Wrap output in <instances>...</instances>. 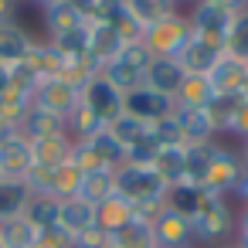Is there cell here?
Returning a JSON list of instances; mask_svg holds the SVG:
<instances>
[{
	"instance_id": "obj_1",
	"label": "cell",
	"mask_w": 248,
	"mask_h": 248,
	"mask_svg": "<svg viewBox=\"0 0 248 248\" xmlns=\"http://www.w3.org/2000/svg\"><path fill=\"white\" fill-rule=\"evenodd\" d=\"M116 194L123 201H129L136 217H143V221H153L167 207V184L156 177L153 167L123 163L116 170Z\"/></svg>"
},
{
	"instance_id": "obj_2",
	"label": "cell",
	"mask_w": 248,
	"mask_h": 248,
	"mask_svg": "<svg viewBox=\"0 0 248 248\" xmlns=\"http://www.w3.org/2000/svg\"><path fill=\"white\" fill-rule=\"evenodd\" d=\"M190 228H194V245H228L234 241V231H238V207L231 204V197H217V194H207L204 207L190 217Z\"/></svg>"
},
{
	"instance_id": "obj_3",
	"label": "cell",
	"mask_w": 248,
	"mask_h": 248,
	"mask_svg": "<svg viewBox=\"0 0 248 248\" xmlns=\"http://www.w3.org/2000/svg\"><path fill=\"white\" fill-rule=\"evenodd\" d=\"M190 38H194L190 21H187L184 11H177V14H170V17H163L160 24H150V28L143 31V48H146L153 58H177Z\"/></svg>"
},
{
	"instance_id": "obj_4",
	"label": "cell",
	"mask_w": 248,
	"mask_h": 248,
	"mask_svg": "<svg viewBox=\"0 0 248 248\" xmlns=\"http://www.w3.org/2000/svg\"><path fill=\"white\" fill-rule=\"evenodd\" d=\"M245 177V160L234 146H224L221 140L214 143V156H211V170H207V180H204V190L207 194H217V197H231V190L238 187V180Z\"/></svg>"
},
{
	"instance_id": "obj_5",
	"label": "cell",
	"mask_w": 248,
	"mask_h": 248,
	"mask_svg": "<svg viewBox=\"0 0 248 248\" xmlns=\"http://www.w3.org/2000/svg\"><path fill=\"white\" fill-rule=\"evenodd\" d=\"M187 21H190V31L197 38H207L221 48H228V38H231V28H234V14L207 4V0H197L194 7H187Z\"/></svg>"
},
{
	"instance_id": "obj_6",
	"label": "cell",
	"mask_w": 248,
	"mask_h": 248,
	"mask_svg": "<svg viewBox=\"0 0 248 248\" xmlns=\"http://www.w3.org/2000/svg\"><path fill=\"white\" fill-rule=\"evenodd\" d=\"M82 102V85L58 75V78H41L34 85V106L48 109V112H58V116H72V109Z\"/></svg>"
},
{
	"instance_id": "obj_7",
	"label": "cell",
	"mask_w": 248,
	"mask_h": 248,
	"mask_svg": "<svg viewBox=\"0 0 248 248\" xmlns=\"http://www.w3.org/2000/svg\"><path fill=\"white\" fill-rule=\"evenodd\" d=\"M82 106H89V109L102 119V126H109V123H116V119L126 112V95L116 92L102 75H95V78H89V82L82 85Z\"/></svg>"
},
{
	"instance_id": "obj_8",
	"label": "cell",
	"mask_w": 248,
	"mask_h": 248,
	"mask_svg": "<svg viewBox=\"0 0 248 248\" xmlns=\"http://www.w3.org/2000/svg\"><path fill=\"white\" fill-rule=\"evenodd\" d=\"M31 170H34V150L21 129L11 133L7 140H0V173L11 180H24Z\"/></svg>"
},
{
	"instance_id": "obj_9",
	"label": "cell",
	"mask_w": 248,
	"mask_h": 248,
	"mask_svg": "<svg viewBox=\"0 0 248 248\" xmlns=\"http://www.w3.org/2000/svg\"><path fill=\"white\" fill-rule=\"evenodd\" d=\"M153 241L156 248H194V228H190V217L184 214H173L170 207H163L153 221Z\"/></svg>"
},
{
	"instance_id": "obj_10",
	"label": "cell",
	"mask_w": 248,
	"mask_h": 248,
	"mask_svg": "<svg viewBox=\"0 0 248 248\" xmlns=\"http://www.w3.org/2000/svg\"><path fill=\"white\" fill-rule=\"evenodd\" d=\"M34 34L17 24V21H0V65H7V68H17L28 62L31 48H34Z\"/></svg>"
},
{
	"instance_id": "obj_11",
	"label": "cell",
	"mask_w": 248,
	"mask_h": 248,
	"mask_svg": "<svg viewBox=\"0 0 248 248\" xmlns=\"http://www.w3.org/2000/svg\"><path fill=\"white\" fill-rule=\"evenodd\" d=\"M221 55H224V48H221V45H214V41H207V38H197V34H194L173 62L184 68V75H211V68L221 62Z\"/></svg>"
},
{
	"instance_id": "obj_12",
	"label": "cell",
	"mask_w": 248,
	"mask_h": 248,
	"mask_svg": "<svg viewBox=\"0 0 248 248\" xmlns=\"http://www.w3.org/2000/svg\"><path fill=\"white\" fill-rule=\"evenodd\" d=\"M170 112H173V99H170V95H160V92H153V89H146V85L126 95V116L146 123V126L167 119Z\"/></svg>"
},
{
	"instance_id": "obj_13",
	"label": "cell",
	"mask_w": 248,
	"mask_h": 248,
	"mask_svg": "<svg viewBox=\"0 0 248 248\" xmlns=\"http://www.w3.org/2000/svg\"><path fill=\"white\" fill-rule=\"evenodd\" d=\"M211 85L217 95H241L245 92V82H248V58H238L231 51L221 55V62L211 68Z\"/></svg>"
},
{
	"instance_id": "obj_14",
	"label": "cell",
	"mask_w": 248,
	"mask_h": 248,
	"mask_svg": "<svg viewBox=\"0 0 248 248\" xmlns=\"http://www.w3.org/2000/svg\"><path fill=\"white\" fill-rule=\"evenodd\" d=\"M173 119L180 126V143L184 146H201V143H214L217 133L207 119V109H184V106H173Z\"/></svg>"
},
{
	"instance_id": "obj_15",
	"label": "cell",
	"mask_w": 248,
	"mask_h": 248,
	"mask_svg": "<svg viewBox=\"0 0 248 248\" xmlns=\"http://www.w3.org/2000/svg\"><path fill=\"white\" fill-rule=\"evenodd\" d=\"M21 133L34 143V140H58V136H68V119L58 116V112H48L41 106H31V112L24 116L21 123Z\"/></svg>"
},
{
	"instance_id": "obj_16",
	"label": "cell",
	"mask_w": 248,
	"mask_h": 248,
	"mask_svg": "<svg viewBox=\"0 0 248 248\" xmlns=\"http://www.w3.org/2000/svg\"><path fill=\"white\" fill-rule=\"evenodd\" d=\"M119 51H123V38H119L109 24L89 21V58L99 65V72H102L109 62H116Z\"/></svg>"
},
{
	"instance_id": "obj_17",
	"label": "cell",
	"mask_w": 248,
	"mask_h": 248,
	"mask_svg": "<svg viewBox=\"0 0 248 248\" xmlns=\"http://www.w3.org/2000/svg\"><path fill=\"white\" fill-rule=\"evenodd\" d=\"M180 82H184V68H180L173 58H153L150 68H146V78H143L146 89H153V92H160V95H170V99L177 95Z\"/></svg>"
},
{
	"instance_id": "obj_18",
	"label": "cell",
	"mask_w": 248,
	"mask_h": 248,
	"mask_svg": "<svg viewBox=\"0 0 248 248\" xmlns=\"http://www.w3.org/2000/svg\"><path fill=\"white\" fill-rule=\"evenodd\" d=\"M133 217H136L133 204L123 201L119 194H112V197H106L102 204H95V228H99L102 234H109V238H112L119 228H126Z\"/></svg>"
},
{
	"instance_id": "obj_19",
	"label": "cell",
	"mask_w": 248,
	"mask_h": 248,
	"mask_svg": "<svg viewBox=\"0 0 248 248\" xmlns=\"http://www.w3.org/2000/svg\"><path fill=\"white\" fill-rule=\"evenodd\" d=\"M28 68H31V75L41 82V78H58L62 72H65V58H62V51L45 38V41H34V48H31V55H28V62H24Z\"/></svg>"
},
{
	"instance_id": "obj_20",
	"label": "cell",
	"mask_w": 248,
	"mask_h": 248,
	"mask_svg": "<svg viewBox=\"0 0 248 248\" xmlns=\"http://www.w3.org/2000/svg\"><path fill=\"white\" fill-rule=\"evenodd\" d=\"M150 167L156 170V177H160L167 187L187 180V146H160Z\"/></svg>"
},
{
	"instance_id": "obj_21",
	"label": "cell",
	"mask_w": 248,
	"mask_h": 248,
	"mask_svg": "<svg viewBox=\"0 0 248 248\" xmlns=\"http://www.w3.org/2000/svg\"><path fill=\"white\" fill-rule=\"evenodd\" d=\"M214 85L207 75H184L177 95H173V106H184V109H207L214 102Z\"/></svg>"
},
{
	"instance_id": "obj_22",
	"label": "cell",
	"mask_w": 248,
	"mask_h": 248,
	"mask_svg": "<svg viewBox=\"0 0 248 248\" xmlns=\"http://www.w3.org/2000/svg\"><path fill=\"white\" fill-rule=\"evenodd\" d=\"M92 156H95V163L99 167H106V170H119L123 163H126V146L109 133V129H102V133H95L92 140H85L82 143Z\"/></svg>"
},
{
	"instance_id": "obj_23",
	"label": "cell",
	"mask_w": 248,
	"mask_h": 248,
	"mask_svg": "<svg viewBox=\"0 0 248 248\" xmlns=\"http://www.w3.org/2000/svg\"><path fill=\"white\" fill-rule=\"evenodd\" d=\"M31 150H34V167L58 170L62 163H68V160H72L75 140H72V136H58V140H34V143H31Z\"/></svg>"
},
{
	"instance_id": "obj_24",
	"label": "cell",
	"mask_w": 248,
	"mask_h": 248,
	"mask_svg": "<svg viewBox=\"0 0 248 248\" xmlns=\"http://www.w3.org/2000/svg\"><path fill=\"white\" fill-rule=\"evenodd\" d=\"M92 224H95V207H92L89 201H82V197L62 201V214H58V228H62V231H68V234L75 238V234L89 231Z\"/></svg>"
},
{
	"instance_id": "obj_25",
	"label": "cell",
	"mask_w": 248,
	"mask_h": 248,
	"mask_svg": "<svg viewBox=\"0 0 248 248\" xmlns=\"http://www.w3.org/2000/svg\"><path fill=\"white\" fill-rule=\"evenodd\" d=\"M41 24H45V31H48V38H58V34H65V31H75V28H82V24H89L68 0H58V4H51V7H45L41 11Z\"/></svg>"
},
{
	"instance_id": "obj_26",
	"label": "cell",
	"mask_w": 248,
	"mask_h": 248,
	"mask_svg": "<svg viewBox=\"0 0 248 248\" xmlns=\"http://www.w3.org/2000/svg\"><path fill=\"white\" fill-rule=\"evenodd\" d=\"M204 201H207V190H204V187H194V184H187V180L167 187V207H170L173 214L194 217V214L204 207Z\"/></svg>"
},
{
	"instance_id": "obj_27",
	"label": "cell",
	"mask_w": 248,
	"mask_h": 248,
	"mask_svg": "<svg viewBox=\"0 0 248 248\" xmlns=\"http://www.w3.org/2000/svg\"><path fill=\"white\" fill-rule=\"evenodd\" d=\"M58 214H62V201L55 194H31L28 197V207H24V217L38 228V231H48L58 224Z\"/></svg>"
},
{
	"instance_id": "obj_28",
	"label": "cell",
	"mask_w": 248,
	"mask_h": 248,
	"mask_svg": "<svg viewBox=\"0 0 248 248\" xmlns=\"http://www.w3.org/2000/svg\"><path fill=\"white\" fill-rule=\"evenodd\" d=\"M116 92H123V95H129V92H136V89H143V72L136 68V65H129V62H123V58H116V62H109L102 72H99Z\"/></svg>"
},
{
	"instance_id": "obj_29",
	"label": "cell",
	"mask_w": 248,
	"mask_h": 248,
	"mask_svg": "<svg viewBox=\"0 0 248 248\" xmlns=\"http://www.w3.org/2000/svg\"><path fill=\"white\" fill-rule=\"evenodd\" d=\"M28 184L24 180H11V177H0V221H11L17 214H24L28 207Z\"/></svg>"
},
{
	"instance_id": "obj_30",
	"label": "cell",
	"mask_w": 248,
	"mask_h": 248,
	"mask_svg": "<svg viewBox=\"0 0 248 248\" xmlns=\"http://www.w3.org/2000/svg\"><path fill=\"white\" fill-rule=\"evenodd\" d=\"M116 194V170H106V167H99V170H89L85 173V180H82V190H78V197L82 201H89L92 207L95 204H102L106 197H112Z\"/></svg>"
},
{
	"instance_id": "obj_31",
	"label": "cell",
	"mask_w": 248,
	"mask_h": 248,
	"mask_svg": "<svg viewBox=\"0 0 248 248\" xmlns=\"http://www.w3.org/2000/svg\"><path fill=\"white\" fill-rule=\"evenodd\" d=\"M38 234L41 231L24 214L11 217V221H0V245H4V248H34Z\"/></svg>"
},
{
	"instance_id": "obj_32",
	"label": "cell",
	"mask_w": 248,
	"mask_h": 248,
	"mask_svg": "<svg viewBox=\"0 0 248 248\" xmlns=\"http://www.w3.org/2000/svg\"><path fill=\"white\" fill-rule=\"evenodd\" d=\"M126 7H129V14L143 24V31H146L150 24H160L163 17H170V14L180 11L173 0H126Z\"/></svg>"
},
{
	"instance_id": "obj_33",
	"label": "cell",
	"mask_w": 248,
	"mask_h": 248,
	"mask_svg": "<svg viewBox=\"0 0 248 248\" xmlns=\"http://www.w3.org/2000/svg\"><path fill=\"white\" fill-rule=\"evenodd\" d=\"M82 180H85V173L68 160V163H62L58 170H51V190L48 194H55L58 201H68V197H78V190H82Z\"/></svg>"
},
{
	"instance_id": "obj_34",
	"label": "cell",
	"mask_w": 248,
	"mask_h": 248,
	"mask_svg": "<svg viewBox=\"0 0 248 248\" xmlns=\"http://www.w3.org/2000/svg\"><path fill=\"white\" fill-rule=\"evenodd\" d=\"M112 245H116V248H156L153 228H150V221H143V217H133L126 228H119V231L112 234Z\"/></svg>"
},
{
	"instance_id": "obj_35",
	"label": "cell",
	"mask_w": 248,
	"mask_h": 248,
	"mask_svg": "<svg viewBox=\"0 0 248 248\" xmlns=\"http://www.w3.org/2000/svg\"><path fill=\"white\" fill-rule=\"evenodd\" d=\"M238 99L241 95H214V102L207 106V119H211L217 140L221 136H231V123H234V112H238Z\"/></svg>"
},
{
	"instance_id": "obj_36",
	"label": "cell",
	"mask_w": 248,
	"mask_h": 248,
	"mask_svg": "<svg viewBox=\"0 0 248 248\" xmlns=\"http://www.w3.org/2000/svg\"><path fill=\"white\" fill-rule=\"evenodd\" d=\"M106 126H102V119L89 109V106H75L72 109V116H68V136L75 140V143H85V140H92L95 133H102Z\"/></svg>"
},
{
	"instance_id": "obj_37",
	"label": "cell",
	"mask_w": 248,
	"mask_h": 248,
	"mask_svg": "<svg viewBox=\"0 0 248 248\" xmlns=\"http://www.w3.org/2000/svg\"><path fill=\"white\" fill-rule=\"evenodd\" d=\"M217 143V140H214ZM214 143H201V146H187V184L204 187L207 170H211V156H214Z\"/></svg>"
},
{
	"instance_id": "obj_38",
	"label": "cell",
	"mask_w": 248,
	"mask_h": 248,
	"mask_svg": "<svg viewBox=\"0 0 248 248\" xmlns=\"http://www.w3.org/2000/svg\"><path fill=\"white\" fill-rule=\"evenodd\" d=\"M106 129H109V133H112V136L126 146V150H129V146H136L140 140H146V136H150V126H146V123H140V119H133V116H126V112H123L116 123H109Z\"/></svg>"
},
{
	"instance_id": "obj_39",
	"label": "cell",
	"mask_w": 248,
	"mask_h": 248,
	"mask_svg": "<svg viewBox=\"0 0 248 248\" xmlns=\"http://www.w3.org/2000/svg\"><path fill=\"white\" fill-rule=\"evenodd\" d=\"M224 51H231L238 58H248V11L234 17V28H231V38H228Z\"/></svg>"
},
{
	"instance_id": "obj_40",
	"label": "cell",
	"mask_w": 248,
	"mask_h": 248,
	"mask_svg": "<svg viewBox=\"0 0 248 248\" xmlns=\"http://www.w3.org/2000/svg\"><path fill=\"white\" fill-rule=\"evenodd\" d=\"M34 248H72V234H68V231H62V228L55 224V228H48V231H41V234H38Z\"/></svg>"
},
{
	"instance_id": "obj_41",
	"label": "cell",
	"mask_w": 248,
	"mask_h": 248,
	"mask_svg": "<svg viewBox=\"0 0 248 248\" xmlns=\"http://www.w3.org/2000/svg\"><path fill=\"white\" fill-rule=\"evenodd\" d=\"M106 245H109V234H102L95 224L89 231H82V234L72 238V248H106Z\"/></svg>"
},
{
	"instance_id": "obj_42",
	"label": "cell",
	"mask_w": 248,
	"mask_h": 248,
	"mask_svg": "<svg viewBox=\"0 0 248 248\" xmlns=\"http://www.w3.org/2000/svg\"><path fill=\"white\" fill-rule=\"evenodd\" d=\"M231 136L248 140V95L238 99V112H234V123H231Z\"/></svg>"
},
{
	"instance_id": "obj_43",
	"label": "cell",
	"mask_w": 248,
	"mask_h": 248,
	"mask_svg": "<svg viewBox=\"0 0 248 248\" xmlns=\"http://www.w3.org/2000/svg\"><path fill=\"white\" fill-rule=\"evenodd\" d=\"M207 4H214V7H221V11H228V14H245L248 11V0H207Z\"/></svg>"
},
{
	"instance_id": "obj_44",
	"label": "cell",
	"mask_w": 248,
	"mask_h": 248,
	"mask_svg": "<svg viewBox=\"0 0 248 248\" xmlns=\"http://www.w3.org/2000/svg\"><path fill=\"white\" fill-rule=\"evenodd\" d=\"M68 4L85 17V21H95V11H99V0H68Z\"/></svg>"
},
{
	"instance_id": "obj_45",
	"label": "cell",
	"mask_w": 248,
	"mask_h": 248,
	"mask_svg": "<svg viewBox=\"0 0 248 248\" xmlns=\"http://www.w3.org/2000/svg\"><path fill=\"white\" fill-rule=\"evenodd\" d=\"M231 201H234L238 207H245V204H248V170H245V177L238 180V187L231 190Z\"/></svg>"
},
{
	"instance_id": "obj_46",
	"label": "cell",
	"mask_w": 248,
	"mask_h": 248,
	"mask_svg": "<svg viewBox=\"0 0 248 248\" xmlns=\"http://www.w3.org/2000/svg\"><path fill=\"white\" fill-rule=\"evenodd\" d=\"M21 4H14V0H0V21H14Z\"/></svg>"
},
{
	"instance_id": "obj_47",
	"label": "cell",
	"mask_w": 248,
	"mask_h": 248,
	"mask_svg": "<svg viewBox=\"0 0 248 248\" xmlns=\"http://www.w3.org/2000/svg\"><path fill=\"white\" fill-rule=\"evenodd\" d=\"M238 231H245V234H248V204H245V207H238ZM238 231H234V234H238Z\"/></svg>"
},
{
	"instance_id": "obj_48",
	"label": "cell",
	"mask_w": 248,
	"mask_h": 248,
	"mask_svg": "<svg viewBox=\"0 0 248 248\" xmlns=\"http://www.w3.org/2000/svg\"><path fill=\"white\" fill-rule=\"evenodd\" d=\"M11 75H14V68H7V65H0V92H4V89L11 85Z\"/></svg>"
},
{
	"instance_id": "obj_49",
	"label": "cell",
	"mask_w": 248,
	"mask_h": 248,
	"mask_svg": "<svg viewBox=\"0 0 248 248\" xmlns=\"http://www.w3.org/2000/svg\"><path fill=\"white\" fill-rule=\"evenodd\" d=\"M231 245H234V248H248V234H245V231H238V234H234V241H231Z\"/></svg>"
},
{
	"instance_id": "obj_50",
	"label": "cell",
	"mask_w": 248,
	"mask_h": 248,
	"mask_svg": "<svg viewBox=\"0 0 248 248\" xmlns=\"http://www.w3.org/2000/svg\"><path fill=\"white\" fill-rule=\"evenodd\" d=\"M51 4H58V0H31V7H38V11H45V7H51Z\"/></svg>"
},
{
	"instance_id": "obj_51",
	"label": "cell",
	"mask_w": 248,
	"mask_h": 248,
	"mask_svg": "<svg viewBox=\"0 0 248 248\" xmlns=\"http://www.w3.org/2000/svg\"><path fill=\"white\" fill-rule=\"evenodd\" d=\"M238 153H241V160H245V170H248V140H241V146H238Z\"/></svg>"
},
{
	"instance_id": "obj_52",
	"label": "cell",
	"mask_w": 248,
	"mask_h": 248,
	"mask_svg": "<svg viewBox=\"0 0 248 248\" xmlns=\"http://www.w3.org/2000/svg\"><path fill=\"white\" fill-rule=\"evenodd\" d=\"M173 4H177V7H194L197 0H173Z\"/></svg>"
},
{
	"instance_id": "obj_53",
	"label": "cell",
	"mask_w": 248,
	"mask_h": 248,
	"mask_svg": "<svg viewBox=\"0 0 248 248\" xmlns=\"http://www.w3.org/2000/svg\"><path fill=\"white\" fill-rule=\"evenodd\" d=\"M14 4H21V7H24V4H31V0H14Z\"/></svg>"
},
{
	"instance_id": "obj_54",
	"label": "cell",
	"mask_w": 248,
	"mask_h": 248,
	"mask_svg": "<svg viewBox=\"0 0 248 248\" xmlns=\"http://www.w3.org/2000/svg\"><path fill=\"white\" fill-rule=\"evenodd\" d=\"M217 248H234V245H231V241H228V245H217Z\"/></svg>"
},
{
	"instance_id": "obj_55",
	"label": "cell",
	"mask_w": 248,
	"mask_h": 248,
	"mask_svg": "<svg viewBox=\"0 0 248 248\" xmlns=\"http://www.w3.org/2000/svg\"><path fill=\"white\" fill-rule=\"evenodd\" d=\"M106 248H116V245H112V238H109V245H106Z\"/></svg>"
},
{
	"instance_id": "obj_56",
	"label": "cell",
	"mask_w": 248,
	"mask_h": 248,
	"mask_svg": "<svg viewBox=\"0 0 248 248\" xmlns=\"http://www.w3.org/2000/svg\"><path fill=\"white\" fill-rule=\"evenodd\" d=\"M99 4H102V0H99Z\"/></svg>"
},
{
	"instance_id": "obj_57",
	"label": "cell",
	"mask_w": 248,
	"mask_h": 248,
	"mask_svg": "<svg viewBox=\"0 0 248 248\" xmlns=\"http://www.w3.org/2000/svg\"><path fill=\"white\" fill-rule=\"evenodd\" d=\"M0 177H4V173H0Z\"/></svg>"
},
{
	"instance_id": "obj_58",
	"label": "cell",
	"mask_w": 248,
	"mask_h": 248,
	"mask_svg": "<svg viewBox=\"0 0 248 248\" xmlns=\"http://www.w3.org/2000/svg\"><path fill=\"white\" fill-rule=\"evenodd\" d=\"M0 248H4V245H0Z\"/></svg>"
}]
</instances>
